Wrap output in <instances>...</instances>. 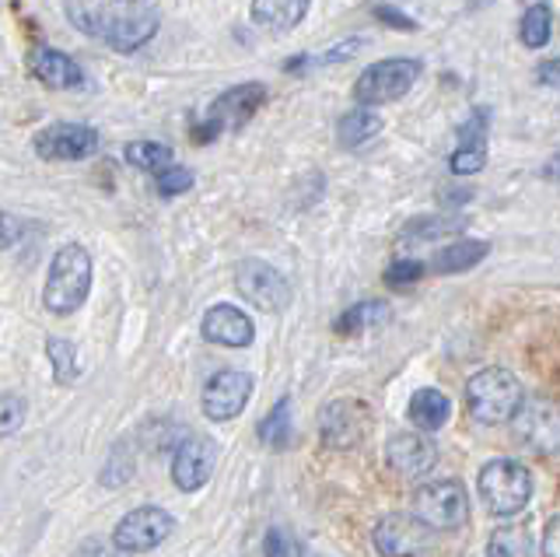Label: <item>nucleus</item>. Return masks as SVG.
<instances>
[{"label": "nucleus", "mask_w": 560, "mask_h": 557, "mask_svg": "<svg viewBox=\"0 0 560 557\" xmlns=\"http://www.w3.org/2000/svg\"><path fill=\"white\" fill-rule=\"evenodd\" d=\"M487 253H490V242H483V239H459V242H452V246L438 250L431 256V270H438V274H463V270L477 267L480 259H487Z\"/></svg>", "instance_id": "412c9836"}, {"label": "nucleus", "mask_w": 560, "mask_h": 557, "mask_svg": "<svg viewBox=\"0 0 560 557\" xmlns=\"http://www.w3.org/2000/svg\"><path fill=\"white\" fill-rule=\"evenodd\" d=\"M536 81L542 84V89H553V92H560V57H553V60H542V63H539V71H536Z\"/></svg>", "instance_id": "e433bc0d"}, {"label": "nucleus", "mask_w": 560, "mask_h": 557, "mask_svg": "<svg viewBox=\"0 0 560 557\" xmlns=\"http://www.w3.org/2000/svg\"><path fill=\"white\" fill-rule=\"evenodd\" d=\"M518 36H522V43L529 46V49H542V46L550 43V36H553V11H550L547 0H536V4L525 8Z\"/></svg>", "instance_id": "b1692460"}, {"label": "nucleus", "mask_w": 560, "mask_h": 557, "mask_svg": "<svg viewBox=\"0 0 560 557\" xmlns=\"http://www.w3.org/2000/svg\"><path fill=\"white\" fill-rule=\"evenodd\" d=\"M413 515H420L431 530H463L469 522V495L459 480H428L413 495Z\"/></svg>", "instance_id": "0eeeda50"}, {"label": "nucleus", "mask_w": 560, "mask_h": 557, "mask_svg": "<svg viewBox=\"0 0 560 557\" xmlns=\"http://www.w3.org/2000/svg\"><path fill=\"white\" fill-rule=\"evenodd\" d=\"M372 431V410L361 399H329L319 414V439L326 449H354Z\"/></svg>", "instance_id": "f8f14e48"}, {"label": "nucleus", "mask_w": 560, "mask_h": 557, "mask_svg": "<svg viewBox=\"0 0 560 557\" xmlns=\"http://www.w3.org/2000/svg\"><path fill=\"white\" fill-rule=\"evenodd\" d=\"M542 557H560V515H553L542 530V544H539Z\"/></svg>", "instance_id": "c9c22d12"}, {"label": "nucleus", "mask_w": 560, "mask_h": 557, "mask_svg": "<svg viewBox=\"0 0 560 557\" xmlns=\"http://www.w3.org/2000/svg\"><path fill=\"white\" fill-rule=\"evenodd\" d=\"M256 382L249 372L242 369H221L207 379V386L200 393V407L210 421H232L245 407H249Z\"/></svg>", "instance_id": "ddd939ff"}, {"label": "nucleus", "mask_w": 560, "mask_h": 557, "mask_svg": "<svg viewBox=\"0 0 560 557\" xmlns=\"http://www.w3.org/2000/svg\"><path fill=\"white\" fill-rule=\"evenodd\" d=\"M420 78V60L413 57H389L372 67L354 81L358 106H382V102H396L407 95Z\"/></svg>", "instance_id": "39448f33"}, {"label": "nucleus", "mask_w": 560, "mask_h": 557, "mask_svg": "<svg viewBox=\"0 0 560 557\" xmlns=\"http://www.w3.org/2000/svg\"><path fill=\"white\" fill-rule=\"evenodd\" d=\"M116 554H122V550L113 544V539H84L70 557H116Z\"/></svg>", "instance_id": "f704fd0d"}, {"label": "nucleus", "mask_w": 560, "mask_h": 557, "mask_svg": "<svg viewBox=\"0 0 560 557\" xmlns=\"http://www.w3.org/2000/svg\"><path fill=\"white\" fill-rule=\"evenodd\" d=\"M88 291H92V256L78 242H67L49 264L43 305L52 316H70V312H78L84 305Z\"/></svg>", "instance_id": "7ed1b4c3"}, {"label": "nucleus", "mask_w": 560, "mask_h": 557, "mask_svg": "<svg viewBox=\"0 0 560 557\" xmlns=\"http://www.w3.org/2000/svg\"><path fill=\"white\" fill-rule=\"evenodd\" d=\"M46 351H49L52 375H57V382L70 386V382L78 379V351H74V344L63 340V337H49L46 340Z\"/></svg>", "instance_id": "cd10ccee"}, {"label": "nucleus", "mask_w": 560, "mask_h": 557, "mask_svg": "<svg viewBox=\"0 0 560 557\" xmlns=\"http://www.w3.org/2000/svg\"><path fill=\"white\" fill-rule=\"evenodd\" d=\"M483 165H487V148H472V144H459L448 159V169L455 176H477Z\"/></svg>", "instance_id": "7c9ffc66"}, {"label": "nucleus", "mask_w": 560, "mask_h": 557, "mask_svg": "<svg viewBox=\"0 0 560 557\" xmlns=\"http://www.w3.org/2000/svg\"><path fill=\"white\" fill-rule=\"evenodd\" d=\"M308 8L312 0H253V22L273 36H284L305 22Z\"/></svg>", "instance_id": "6ab92c4d"}, {"label": "nucleus", "mask_w": 560, "mask_h": 557, "mask_svg": "<svg viewBox=\"0 0 560 557\" xmlns=\"http://www.w3.org/2000/svg\"><path fill=\"white\" fill-rule=\"evenodd\" d=\"M262 554L267 557H315L308 544H302L291 530L273 526L267 530V539H262Z\"/></svg>", "instance_id": "c85d7f7f"}, {"label": "nucleus", "mask_w": 560, "mask_h": 557, "mask_svg": "<svg viewBox=\"0 0 560 557\" xmlns=\"http://www.w3.org/2000/svg\"><path fill=\"white\" fill-rule=\"evenodd\" d=\"M372 544L382 557H424L434 544V530L420 515L393 512L372 530Z\"/></svg>", "instance_id": "9b49d317"}, {"label": "nucleus", "mask_w": 560, "mask_h": 557, "mask_svg": "<svg viewBox=\"0 0 560 557\" xmlns=\"http://www.w3.org/2000/svg\"><path fill=\"white\" fill-rule=\"evenodd\" d=\"M385 320H389V305L385 302H358L337 320V329L340 334H358V329H368V326H382Z\"/></svg>", "instance_id": "393cba45"}, {"label": "nucleus", "mask_w": 560, "mask_h": 557, "mask_svg": "<svg viewBox=\"0 0 560 557\" xmlns=\"http://www.w3.org/2000/svg\"><path fill=\"white\" fill-rule=\"evenodd\" d=\"M127 162L133 169H144V172H165L172 162V148H165L162 141H133L127 144Z\"/></svg>", "instance_id": "bb28decb"}, {"label": "nucleus", "mask_w": 560, "mask_h": 557, "mask_svg": "<svg viewBox=\"0 0 560 557\" xmlns=\"http://www.w3.org/2000/svg\"><path fill=\"white\" fill-rule=\"evenodd\" d=\"M235 288L245 302H253L259 312H284L291 305L288 277L267 259H242L235 267Z\"/></svg>", "instance_id": "1a4fd4ad"}, {"label": "nucleus", "mask_w": 560, "mask_h": 557, "mask_svg": "<svg viewBox=\"0 0 560 557\" xmlns=\"http://www.w3.org/2000/svg\"><path fill=\"white\" fill-rule=\"evenodd\" d=\"M70 22L81 32L95 36L98 43L119 49V54H130V49L144 46L158 25H162V14L151 4H140V0H102V4H81V0H70L67 4Z\"/></svg>", "instance_id": "f257e3e1"}, {"label": "nucleus", "mask_w": 560, "mask_h": 557, "mask_svg": "<svg viewBox=\"0 0 560 557\" xmlns=\"http://www.w3.org/2000/svg\"><path fill=\"white\" fill-rule=\"evenodd\" d=\"M522 404H525L522 382L515 379V372L501 369V364L480 369L466 382V407L472 414V421L480 425H512Z\"/></svg>", "instance_id": "f03ea898"}, {"label": "nucleus", "mask_w": 560, "mask_h": 557, "mask_svg": "<svg viewBox=\"0 0 560 557\" xmlns=\"http://www.w3.org/2000/svg\"><path fill=\"white\" fill-rule=\"evenodd\" d=\"M28 71L39 78L46 89H84V71L70 60L67 54H60V49L52 46H35L28 54Z\"/></svg>", "instance_id": "a211bd4d"}, {"label": "nucleus", "mask_w": 560, "mask_h": 557, "mask_svg": "<svg viewBox=\"0 0 560 557\" xmlns=\"http://www.w3.org/2000/svg\"><path fill=\"white\" fill-rule=\"evenodd\" d=\"M267 102V84L259 81H245V84H235V89L221 92L214 102H210V109L203 116V127H200V141H214L221 134H232L238 127H245L249 119L256 116V109Z\"/></svg>", "instance_id": "423d86ee"}, {"label": "nucleus", "mask_w": 560, "mask_h": 557, "mask_svg": "<svg viewBox=\"0 0 560 557\" xmlns=\"http://www.w3.org/2000/svg\"><path fill=\"white\" fill-rule=\"evenodd\" d=\"M22 421H25V399L14 393H4L0 396V434L11 439V434L22 428Z\"/></svg>", "instance_id": "2f4dec72"}, {"label": "nucleus", "mask_w": 560, "mask_h": 557, "mask_svg": "<svg viewBox=\"0 0 560 557\" xmlns=\"http://www.w3.org/2000/svg\"><path fill=\"white\" fill-rule=\"evenodd\" d=\"M463 221H452V218H420V221H410L407 229H402V242H428V239H438L452 229H459Z\"/></svg>", "instance_id": "c756f323"}, {"label": "nucleus", "mask_w": 560, "mask_h": 557, "mask_svg": "<svg viewBox=\"0 0 560 557\" xmlns=\"http://www.w3.org/2000/svg\"><path fill=\"white\" fill-rule=\"evenodd\" d=\"M512 434L525 452L553 456V452H560V404L542 396L525 399L512 421Z\"/></svg>", "instance_id": "6e6552de"}, {"label": "nucleus", "mask_w": 560, "mask_h": 557, "mask_svg": "<svg viewBox=\"0 0 560 557\" xmlns=\"http://www.w3.org/2000/svg\"><path fill=\"white\" fill-rule=\"evenodd\" d=\"M200 334L207 344H218V347H249L256 337V326L238 305L221 302V305H210L203 312Z\"/></svg>", "instance_id": "f3484780"}, {"label": "nucleus", "mask_w": 560, "mask_h": 557, "mask_svg": "<svg viewBox=\"0 0 560 557\" xmlns=\"http://www.w3.org/2000/svg\"><path fill=\"white\" fill-rule=\"evenodd\" d=\"M32 144L46 162H81L98 151V130L84 124H49L35 134Z\"/></svg>", "instance_id": "4468645a"}, {"label": "nucleus", "mask_w": 560, "mask_h": 557, "mask_svg": "<svg viewBox=\"0 0 560 557\" xmlns=\"http://www.w3.org/2000/svg\"><path fill=\"white\" fill-rule=\"evenodd\" d=\"M452 417V399L442 390H417L410 396V421L417 431H442Z\"/></svg>", "instance_id": "aec40b11"}, {"label": "nucleus", "mask_w": 560, "mask_h": 557, "mask_svg": "<svg viewBox=\"0 0 560 557\" xmlns=\"http://www.w3.org/2000/svg\"><path fill=\"white\" fill-rule=\"evenodd\" d=\"M533 554H536L533 533L522 522H504L487 539V557H533Z\"/></svg>", "instance_id": "5701e85b"}, {"label": "nucleus", "mask_w": 560, "mask_h": 557, "mask_svg": "<svg viewBox=\"0 0 560 557\" xmlns=\"http://www.w3.org/2000/svg\"><path fill=\"white\" fill-rule=\"evenodd\" d=\"M291 434H294V428H291V399L284 396V399H280V404L259 421V439L267 442V445H273V449H280V445H288V442H291Z\"/></svg>", "instance_id": "a878e982"}, {"label": "nucleus", "mask_w": 560, "mask_h": 557, "mask_svg": "<svg viewBox=\"0 0 560 557\" xmlns=\"http://www.w3.org/2000/svg\"><path fill=\"white\" fill-rule=\"evenodd\" d=\"M385 463H389L393 474L407 477V480H420L434 469L438 445L424 431H399L389 439V445H385Z\"/></svg>", "instance_id": "dca6fc26"}, {"label": "nucleus", "mask_w": 560, "mask_h": 557, "mask_svg": "<svg viewBox=\"0 0 560 557\" xmlns=\"http://www.w3.org/2000/svg\"><path fill=\"white\" fill-rule=\"evenodd\" d=\"M477 491L490 515L515 519L533 501V474L515 460H490L477 477Z\"/></svg>", "instance_id": "20e7f679"}, {"label": "nucleus", "mask_w": 560, "mask_h": 557, "mask_svg": "<svg viewBox=\"0 0 560 557\" xmlns=\"http://www.w3.org/2000/svg\"><path fill=\"white\" fill-rule=\"evenodd\" d=\"M192 186V172L183 165H168L165 172H158V194L162 197H179Z\"/></svg>", "instance_id": "473e14b6"}, {"label": "nucleus", "mask_w": 560, "mask_h": 557, "mask_svg": "<svg viewBox=\"0 0 560 557\" xmlns=\"http://www.w3.org/2000/svg\"><path fill=\"white\" fill-rule=\"evenodd\" d=\"M175 530V519L158 509V504H140V509L127 512L113 530V544L122 554H148L154 547H162Z\"/></svg>", "instance_id": "9d476101"}, {"label": "nucleus", "mask_w": 560, "mask_h": 557, "mask_svg": "<svg viewBox=\"0 0 560 557\" xmlns=\"http://www.w3.org/2000/svg\"><path fill=\"white\" fill-rule=\"evenodd\" d=\"M378 19H382V22H396V25H402V28H410V25H413L410 19H402V14H396V11H385V8H378Z\"/></svg>", "instance_id": "4c0bfd02"}, {"label": "nucleus", "mask_w": 560, "mask_h": 557, "mask_svg": "<svg viewBox=\"0 0 560 557\" xmlns=\"http://www.w3.org/2000/svg\"><path fill=\"white\" fill-rule=\"evenodd\" d=\"M420 277H424V264H420V259H396V264L385 270V285L407 288V285L420 281Z\"/></svg>", "instance_id": "72a5a7b5"}, {"label": "nucleus", "mask_w": 560, "mask_h": 557, "mask_svg": "<svg viewBox=\"0 0 560 557\" xmlns=\"http://www.w3.org/2000/svg\"><path fill=\"white\" fill-rule=\"evenodd\" d=\"M542 176H547V179H560V154H557V159H550L547 165H542Z\"/></svg>", "instance_id": "58836bf2"}, {"label": "nucleus", "mask_w": 560, "mask_h": 557, "mask_svg": "<svg viewBox=\"0 0 560 557\" xmlns=\"http://www.w3.org/2000/svg\"><path fill=\"white\" fill-rule=\"evenodd\" d=\"M218 442L210 434H186L172 456V480L179 491H200L214 477L218 466Z\"/></svg>", "instance_id": "2eb2a0df"}, {"label": "nucleus", "mask_w": 560, "mask_h": 557, "mask_svg": "<svg viewBox=\"0 0 560 557\" xmlns=\"http://www.w3.org/2000/svg\"><path fill=\"white\" fill-rule=\"evenodd\" d=\"M122 4H130V0H122Z\"/></svg>", "instance_id": "ea45409f"}, {"label": "nucleus", "mask_w": 560, "mask_h": 557, "mask_svg": "<svg viewBox=\"0 0 560 557\" xmlns=\"http://www.w3.org/2000/svg\"><path fill=\"white\" fill-rule=\"evenodd\" d=\"M382 134V116L372 106H354L337 119V141L343 148H361Z\"/></svg>", "instance_id": "4be33fe9"}]
</instances>
